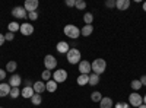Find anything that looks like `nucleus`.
Here are the masks:
<instances>
[{
  "label": "nucleus",
  "mask_w": 146,
  "mask_h": 108,
  "mask_svg": "<svg viewBox=\"0 0 146 108\" xmlns=\"http://www.w3.org/2000/svg\"><path fill=\"white\" fill-rule=\"evenodd\" d=\"M91 67H92V72L95 75H101L107 69V62L104 58H95L94 62L91 63Z\"/></svg>",
  "instance_id": "1"
},
{
  "label": "nucleus",
  "mask_w": 146,
  "mask_h": 108,
  "mask_svg": "<svg viewBox=\"0 0 146 108\" xmlns=\"http://www.w3.org/2000/svg\"><path fill=\"white\" fill-rule=\"evenodd\" d=\"M63 32H64V35L67 38H72V40H76V38L80 37V29L76 25H72V23H69V25L64 27Z\"/></svg>",
  "instance_id": "2"
},
{
  "label": "nucleus",
  "mask_w": 146,
  "mask_h": 108,
  "mask_svg": "<svg viewBox=\"0 0 146 108\" xmlns=\"http://www.w3.org/2000/svg\"><path fill=\"white\" fill-rule=\"evenodd\" d=\"M66 58L70 64H79L80 63V58H82V54L78 48H70L69 53L66 54Z\"/></svg>",
  "instance_id": "3"
},
{
  "label": "nucleus",
  "mask_w": 146,
  "mask_h": 108,
  "mask_svg": "<svg viewBox=\"0 0 146 108\" xmlns=\"http://www.w3.org/2000/svg\"><path fill=\"white\" fill-rule=\"evenodd\" d=\"M44 66H45V70H54L57 67V58L51 54H47L44 57Z\"/></svg>",
  "instance_id": "4"
},
{
  "label": "nucleus",
  "mask_w": 146,
  "mask_h": 108,
  "mask_svg": "<svg viewBox=\"0 0 146 108\" xmlns=\"http://www.w3.org/2000/svg\"><path fill=\"white\" fill-rule=\"evenodd\" d=\"M67 70H64V69H58V70H56L54 73H53V80L56 82V83H63V82H66V79H67Z\"/></svg>",
  "instance_id": "5"
},
{
  "label": "nucleus",
  "mask_w": 146,
  "mask_h": 108,
  "mask_svg": "<svg viewBox=\"0 0 146 108\" xmlns=\"http://www.w3.org/2000/svg\"><path fill=\"white\" fill-rule=\"evenodd\" d=\"M129 104H130V107H139V105H142L143 104V97L140 93H137V92H133V93H130V97H129Z\"/></svg>",
  "instance_id": "6"
},
{
  "label": "nucleus",
  "mask_w": 146,
  "mask_h": 108,
  "mask_svg": "<svg viewBox=\"0 0 146 108\" xmlns=\"http://www.w3.org/2000/svg\"><path fill=\"white\" fill-rule=\"evenodd\" d=\"M12 15H13L16 19H25L28 16V13H27V10H25V7H23V6L13 7V9H12Z\"/></svg>",
  "instance_id": "7"
},
{
  "label": "nucleus",
  "mask_w": 146,
  "mask_h": 108,
  "mask_svg": "<svg viewBox=\"0 0 146 108\" xmlns=\"http://www.w3.org/2000/svg\"><path fill=\"white\" fill-rule=\"evenodd\" d=\"M91 63L86 62V60H80V63H79V72H80V75H89L91 73Z\"/></svg>",
  "instance_id": "8"
},
{
  "label": "nucleus",
  "mask_w": 146,
  "mask_h": 108,
  "mask_svg": "<svg viewBox=\"0 0 146 108\" xmlns=\"http://www.w3.org/2000/svg\"><path fill=\"white\" fill-rule=\"evenodd\" d=\"M38 6H40V2H38V0H27L25 5H23V7H25L27 12H36Z\"/></svg>",
  "instance_id": "9"
},
{
  "label": "nucleus",
  "mask_w": 146,
  "mask_h": 108,
  "mask_svg": "<svg viewBox=\"0 0 146 108\" xmlns=\"http://www.w3.org/2000/svg\"><path fill=\"white\" fill-rule=\"evenodd\" d=\"M19 31H21L22 35H25V37H29V35L34 34V25H32V23H22Z\"/></svg>",
  "instance_id": "10"
},
{
  "label": "nucleus",
  "mask_w": 146,
  "mask_h": 108,
  "mask_svg": "<svg viewBox=\"0 0 146 108\" xmlns=\"http://www.w3.org/2000/svg\"><path fill=\"white\" fill-rule=\"evenodd\" d=\"M56 50H57L60 54H67L69 50H70V45H69L66 41H60V42H57V45H56Z\"/></svg>",
  "instance_id": "11"
},
{
  "label": "nucleus",
  "mask_w": 146,
  "mask_h": 108,
  "mask_svg": "<svg viewBox=\"0 0 146 108\" xmlns=\"http://www.w3.org/2000/svg\"><path fill=\"white\" fill-rule=\"evenodd\" d=\"M22 83V78L18 75V73H13L10 76V79H9V85L12 86V88H19V85Z\"/></svg>",
  "instance_id": "12"
},
{
  "label": "nucleus",
  "mask_w": 146,
  "mask_h": 108,
  "mask_svg": "<svg viewBox=\"0 0 146 108\" xmlns=\"http://www.w3.org/2000/svg\"><path fill=\"white\" fill-rule=\"evenodd\" d=\"M32 89L35 93H42L45 91V82L44 80H38V82H34V85H32Z\"/></svg>",
  "instance_id": "13"
},
{
  "label": "nucleus",
  "mask_w": 146,
  "mask_h": 108,
  "mask_svg": "<svg viewBox=\"0 0 146 108\" xmlns=\"http://www.w3.org/2000/svg\"><path fill=\"white\" fill-rule=\"evenodd\" d=\"M10 89H12V86L9 85V83H0V98L9 97V95H10Z\"/></svg>",
  "instance_id": "14"
},
{
  "label": "nucleus",
  "mask_w": 146,
  "mask_h": 108,
  "mask_svg": "<svg viewBox=\"0 0 146 108\" xmlns=\"http://www.w3.org/2000/svg\"><path fill=\"white\" fill-rule=\"evenodd\" d=\"M114 102L110 97H102V99L100 101V108H113Z\"/></svg>",
  "instance_id": "15"
},
{
  "label": "nucleus",
  "mask_w": 146,
  "mask_h": 108,
  "mask_svg": "<svg viewBox=\"0 0 146 108\" xmlns=\"http://www.w3.org/2000/svg\"><path fill=\"white\" fill-rule=\"evenodd\" d=\"M34 93H35V92H34L32 86H25V88L21 91V95H22V97L25 98V99H31Z\"/></svg>",
  "instance_id": "16"
},
{
  "label": "nucleus",
  "mask_w": 146,
  "mask_h": 108,
  "mask_svg": "<svg viewBox=\"0 0 146 108\" xmlns=\"http://www.w3.org/2000/svg\"><path fill=\"white\" fill-rule=\"evenodd\" d=\"M130 6V0H115V7L118 10H127Z\"/></svg>",
  "instance_id": "17"
},
{
  "label": "nucleus",
  "mask_w": 146,
  "mask_h": 108,
  "mask_svg": "<svg viewBox=\"0 0 146 108\" xmlns=\"http://www.w3.org/2000/svg\"><path fill=\"white\" fill-rule=\"evenodd\" d=\"M57 85H58V83H56L53 79L51 80H48V82H45V91H48V92H56L57 91Z\"/></svg>",
  "instance_id": "18"
},
{
  "label": "nucleus",
  "mask_w": 146,
  "mask_h": 108,
  "mask_svg": "<svg viewBox=\"0 0 146 108\" xmlns=\"http://www.w3.org/2000/svg\"><path fill=\"white\" fill-rule=\"evenodd\" d=\"M89 83V75H79L78 78V85L79 86H85Z\"/></svg>",
  "instance_id": "19"
},
{
  "label": "nucleus",
  "mask_w": 146,
  "mask_h": 108,
  "mask_svg": "<svg viewBox=\"0 0 146 108\" xmlns=\"http://www.w3.org/2000/svg\"><path fill=\"white\" fill-rule=\"evenodd\" d=\"M92 32H94V27H92V25H85V27L80 29V35H83V37H89Z\"/></svg>",
  "instance_id": "20"
},
{
  "label": "nucleus",
  "mask_w": 146,
  "mask_h": 108,
  "mask_svg": "<svg viewBox=\"0 0 146 108\" xmlns=\"http://www.w3.org/2000/svg\"><path fill=\"white\" fill-rule=\"evenodd\" d=\"M98 83H100V75L91 73V75H89V85H91V86H96Z\"/></svg>",
  "instance_id": "21"
},
{
  "label": "nucleus",
  "mask_w": 146,
  "mask_h": 108,
  "mask_svg": "<svg viewBox=\"0 0 146 108\" xmlns=\"http://www.w3.org/2000/svg\"><path fill=\"white\" fill-rule=\"evenodd\" d=\"M7 29H9V32H13V34H16L19 29H21V25L18 22H10L9 25H7Z\"/></svg>",
  "instance_id": "22"
},
{
  "label": "nucleus",
  "mask_w": 146,
  "mask_h": 108,
  "mask_svg": "<svg viewBox=\"0 0 146 108\" xmlns=\"http://www.w3.org/2000/svg\"><path fill=\"white\" fill-rule=\"evenodd\" d=\"M16 69H18V63L16 62H9L6 64V72H9V73H15Z\"/></svg>",
  "instance_id": "23"
},
{
  "label": "nucleus",
  "mask_w": 146,
  "mask_h": 108,
  "mask_svg": "<svg viewBox=\"0 0 146 108\" xmlns=\"http://www.w3.org/2000/svg\"><path fill=\"white\" fill-rule=\"evenodd\" d=\"M31 102H32V105H40L42 102V97L40 93H34L32 98H31Z\"/></svg>",
  "instance_id": "24"
},
{
  "label": "nucleus",
  "mask_w": 146,
  "mask_h": 108,
  "mask_svg": "<svg viewBox=\"0 0 146 108\" xmlns=\"http://www.w3.org/2000/svg\"><path fill=\"white\" fill-rule=\"evenodd\" d=\"M83 22H85V25H92V22H94V15L92 13H85L83 15Z\"/></svg>",
  "instance_id": "25"
},
{
  "label": "nucleus",
  "mask_w": 146,
  "mask_h": 108,
  "mask_svg": "<svg viewBox=\"0 0 146 108\" xmlns=\"http://www.w3.org/2000/svg\"><path fill=\"white\" fill-rule=\"evenodd\" d=\"M41 79L44 80V82H48V80H51L53 79V73L50 70H44L42 73H41Z\"/></svg>",
  "instance_id": "26"
},
{
  "label": "nucleus",
  "mask_w": 146,
  "mask_h": 108,
  "mask_svg": "<svg viewBox=\"0 0 146 108\" xmlns=\"http://www.w3.org/2000/svg\"><path fill=\"white\" fill-rule=\"evenodd\" d=\"M130 85H131V89L135 91V92H137V91L142 88V83H140V80H139V79L131 80V83H130Z\"/></svg>",
  "instance_id": "27"
},
{
  "label": "nucleus",
  "mask_w": 146,
  "mask_h": 108,
  "mask_svg": "<svg viewBox=\"0 0 146 108\" xmlns=\"http://www.w3.org/2000/svg\"><path fill=\"white\" fill-rule=\"evenodd\" d=\"M91 99H92L94 102H100V101L102 99L101 92H92V93H91Z\"/></svg>",
  "instance_id": "28"
},
{
  "label": "nucleus",
  "mask_w": 146,
  "mask_h": 108,
  "mask_svg": "<svg viewBox=\"0 0 146 108\" xmlns=\"http://www.w3.org/2000/svg\"><path fill=\"white\" fill-rule=\"evenodd\" d=\"M19 95H21V89H19V88H12V89H10V95H9L10 98L15 99V98L19 97Z\"/></svg>",
  "instance_id": "29"
},
{
  "label": "nucleus",
  "mask_w": 146,
  "mask_h": 108,
  "mask_svg": "<svg viewBox=\"0 0 146 108\" xmlns=\"http://www.w3.org/2000/svg\"><path fill=\"white\" fill-rule=\"evenodd\" d=\"M75 7H76V9H79V10H83L85 7H86V2H85V0H76Z\"/></svg>",
  "instance_id": "30"
},
{
  "label": "nucleus",
  "mask_w": 146,
  "mask_h": 108,
  "mask_svg": "<svg viewBox=\"0 0 146 108\" xmlns=\"http://www.w3.org/2000/svg\"><path fill=\"white\" fill-rule=\"evenodd\" d=\"M114 108H131L129 102H117L114 105Z\"/></svg>",
  "instance_id": "31"
},
{
  "label": "nucleus",
  "mask_w": 146,
  "mask_h": 108,
  "mask_svg": "<svg viewBox=\"0 0 146 108\" xmlns=\"http://www.w3.org/2000/svg\"><path fill=\"white\" fill-rule=\"evenodd\" d=\"M28 18H29L31 21L38 19V12H29V13H28Z\"/></svg>",
  "instance_id": "32"
},
{
  "label": "nucleus",
  "mask_w": 146,
  "mask_h": 108,
  "mask_svg": "<svg viewBox=\"0 0 146 108\" xmlns=\"http://www.w3.org/2000/svg\"><path fill=\"white\" fill-rule=\"evenodd\" d=\"M105 6L110 7V9H111V7H115V0H107V2H105Z\"/></svg>",
  "instance_id": "33"
},
{
  "label": "nucleus",
  "mask_w": 146,
  "mask_h": 108,
  "mask_svg": "<svg viewBox=\"0 0 146 108\" xmlns=\"http://www.w3.org/2000/svg\"><path fill=\"white\" fill-rule=\"evenodd\" d=\"M13 38H15V34H13V32H7V34L5 35V40H6V41H12Z\"/></svg>",
  "instance_id": "34"
},
{
  "label": "nucleus",
  "mask_w": 146,
  "mask_h": 108,
  "mask_svg": "<svg viewBox=\"0 0 146 108\" xmlns=\"http://www.w3.org/2000/svg\"><path fill=\"white\" fill-rule=\"evenodd\" d=\"M76 5V0H66V6H69V7H73Z\"/></svg>",
  "instance_id": "35"
},
{
  "label": "nucleus",
  "mask_w": 146,
  "mask_h": 108,
  "mask_svg": "<svg viewBox=\"0 0 146 108\" xmlns=\"http://www.w3.org/2000/svg\"><path fill=\"white\" fill-rule=\"evenodd\" d=\"M5 78H6V70L0 69V80H5Z\"/></svg>",
  "instance_id": "36"
},
{
  "label": "nucleus",
  "mask_w": 146,
  "mask_h": 108,
  "mask_svg": "<svg viewBox=\"0 0 146 108\" xmlns=\"http://www.w3.org/2000/svg\"><path fill=\"white\" fill-rule=\"evenodd\" d=\"M139 80H140V83H142V86H146V75H143Z\"/></svg>",
  "instance_id": "37"
},
{
  "label": "nucleus",
  "mask_w": 146,
  "mask_h": 108,
  "mask_svg": "<svg viewBox=\"0 0 146 108\" xmlns=\"http://www.w3.org/2000/svg\"><path fill=\"white\" fill-rule=\"evenodd\" d=\"M6 40H5V35L3 34H0V47H2L3 45V42H5Z\"/></svg>",
  "instance_id": "38"
},
{
  "label": "nucleus",
  "mask_w": 146,
  "mask_h": 108,
  "mask_svg": "<svg viewBox=\"0 0 146 108\" xmlns=\"http://www.w3.org/2000/svg\"><path fill=\"white\" fill-rule=\"evenodd\" d=\"M25 83H27V85H25V86H32V85H34V83H32L31 80H27Z\"/></svg>",
  "instance_id": "39"
},
{
  "label": "nucleus",
  "mask_w": 146,
  "mask_h": 108,
  "mask_svg": "<svg viewBox=\"0 0 146 108\" xmlns=\"http://www.w3.org/2000/svg\"><path fill=\"white\" fill-rule=\"evenodd\" d=\"M137 108H146V105H145V104H142V105H139Z\"/></svg>",
  "instance_id": "40"
},
{
  "label": "nucleus",
  "mask_w": 146,
  "mask_h": 108,
  "mask_svg": "<svg viewBox=\"0 0 146 108\" xmlns=\"http://www.w3.org/2000/svg\"><path fill=\"white\" fill-rule=\"evenodd\" d=\"M143 10L146 12V2H143Z\"/></svg>",
  "instance_id": "41"
},
{
  "label": "nucleus",
  "mask_w": 146,
  "mask_h": 108,
  "mask_svg": "<svg viewBox=\"0 0 146 108\" xmlns=\"http://www.w3.org/2000/svg\"><path fill=\"white\" fill-rule=\"evenodd\" d=\"M143 102H145V105H146V95H145V97H143Z\"/></svg>",
  "instance_id": "42"
},
{
  "label": "nucleus",
  "mask_w": 146,
  "mask_h": 108,
  "mask_svg": "<svg viewBox=\"0 0 146 108\" xmlns=\"http://www.w3.org/2000/svg\"><path fill=\"white\" fill-rule=\"evenodd\" d=\"M0 108H3V107H0Z\"/></svg>",
  "instance_id": "43"
}]
</instances>
